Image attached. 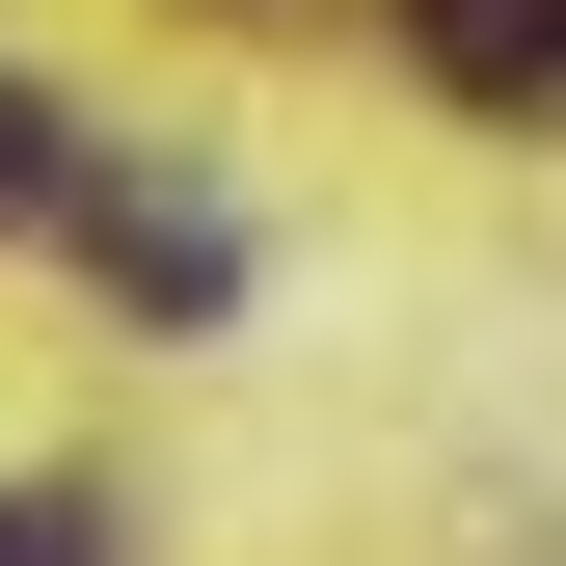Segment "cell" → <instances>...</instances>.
Returning a JSON list of instances; mask_svg holds the SVG:
<instances>
[{
	"instance_id": "6da1fadb",
	"label": "cell",
	"mask_w": 566,
	"mask_h": 566,
	"mask_svg": "<svg viewBox=\"0 0 566 566\" xmlns=\"http://www.w3.org/2000/svg\"><path fill=\"white\" fill-rule=\"evenodd\" d=\"M432 28V82H485V108H566V0H405Z\"/></svg>"
},
{
	"instance_id": "7a4b0ae2",
	"label": "cell",
	"mask_w": 566,
	"mask_h": 566,
	"mask_svg": "<svg viewBox=\"0 0 566 566\" xmlns=\"http://www.w3.org/2000/svg\"><path fill=\"white\" fill-rule=\"evenodd\" d=\"M0 217H82V108H28V82H0Z\"/></svg>"
},
{
	"instance_id": "3957f363",
	"label": "cell",
	"mask_w": 566,
	"mask_h": 566,
	"mask_svg": "<svg viewBox=\"0 0 566 566\" xmlns=\"http://www.w3.org/2000/svg\"><path fill=\"white\" fill-rule=\"evenodd\" d=\"M0 566H108V513L82 485H0Z\"/></svg>"
}]
</instances>
